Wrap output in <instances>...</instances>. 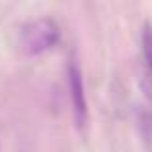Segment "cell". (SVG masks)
Masks as SVG:
<instances>
[{
    "label": "cell",
    "mask_w": 152,
    "mask_h": 152,
    "mask_svg": "<svg viewBox=\"0 0 152 152\" xmlns=\"http://www.w3.org/2000/svg\"><path fill=\"white\" fill-rule=\"evenodd\" d=\"M60 41V27L50 18L27 21L18 31V50L27 58L46 54Z\"/></svg>",
    "instance_id": "1"
},
{
    "label": "cell",
    "mask_w": 152,
    "mask_h": 152,
    "mask_svg": "<svg viewBox=\"0 0 152 152\" xmlns=\"http://www.w3.org/2000/svg\"><path fill=\"white\" fill-rule=\"evenodd\" d=\"M67 85H69V102L73 119L79 131H85L89 123V106H87V94H85V81H83L81 66L77 58L71 56L67 62Z\"/></svg>",
    "instance_id": "2"
},
{
    "label": "cell",
    "mask_w": 152,
    "mask_h": 152,
    "mask_svg": "<svg viewBox=\"0 0 152 152\" xmlns=\"http://www.w3.org/2000/svg\"><path fill=\"white\" fill-rule=\"evenodd\" d=\"M141 67H142V89L152 100V25L146 23L141 35Z\"/></svg>",
    "instance_id": "3"
}]
</instances>
